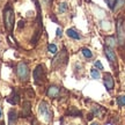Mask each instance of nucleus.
Listing matches in <instances>:
<instances>
[{
    "mask_svg": "<svg viewBox=\"0 0 125 125\" xmlns=\"http://www.w3.org/2000/svg\"><path fill=\"white\" fill-rule=\"evenodd\" d=\"M103 82H104V86L109 92L114 89V86H115V82H114V78L110 73H104L103 75Z\"/></svg>",
    "mask_w": 125,
    "mask_h": 125,
    "instance_id": "39448f33",
    "label": "nucleus"
},
{
    "mask_svg": "<svg viewBox=\"0 0 125 125\" xmlns=\"http://www.w3.org/2000/svg\"><path fill=\"white\" fill-rule=\"evenodd\" d=\"M107 2H108V6H109L111 9H114L115 8V5H116V2H117V0H107Z\"/></svg>",
    "mask_w": 125,
    "mask_h": 125,
    "instance_id": "aec40b11",
    "label": "nucleus"
},
{
    "mask_svg": "<svg viewBox=\"0 0 125 125\" xmlns=\"http://www.w3.org/2000/svg\"><path fill=\"white\" fill-rule=\"evenodd\" d=\"M67 10V4L66 2H62L59 5V13H65Z\"/></svg>",
    "mask_w": 125,
    "mask_h": 125,
    "instance_id": "a211bd4d",
    "label": "nucleus"
},
{
    "mask_svg": "<svg viewBox=\"0 0 125 125\" xmlns=\"http://www.w3.org/2000/svg\"><path fill=\"white\" fill-rule=\"evenodd\" d=\"M105 42H107V45L108 46H110V48H114L115 45H116V40L114 38V37H107L105 38Z\"/></svg>",
    "mask_w": 125,
    "mask_h": 125,
    "instance_id": "2eb2a0df",
    "label": "nucleus"
},
{
    "mask_svg": "<svg viewBox=\"0 0 125 125\" xmlns=\"http://www.w3.org/2000/svg\"><path fill=\"white\" fill-rule=\"evenodd\" d=\"M4 23H5V28L12 32L14 28V23H15V15H14V10L10 6H7L4 9Z\"/></svg>",
    "mask_w": 125,
    "mask_h": 125,
    "instance_id": "f257e3e1",
    "label": "nucleus"
},
{
    "mask_svg": "<svg viewBox=\"0 0 125 125\" xmlns=\"http://www.w3.org/2000/svg\"><path fill=\"white\" fill-rule=\"evenodd\" d=\"M1 116H2V114H1V109H0V118H1Z\"/></svg>",
    "mask_w": 125,
    "mask_h": 125,
    "instance_id": "393cba45",
    "label": "nucleus"
},
{
    "mask_svg": "<svg viewBox=\"0 0 125 125\" xmlns=\"http://www.w3.org/2000/svg\"><path fill=\"white\" fill-rule=\"evenodd\" d=\"M51 1H52V0H42V2H43L44 5H46V6H50Z\"/></svg>",
    "mask_w": 125,
    "mask_h": 125,
    "instance_id": "4be33fe9",
    "label": "nucleus"
},
{
    "mask_svg": "<svg viewBox=\"0 0 125 125\" xmlns=\"http://www.w3.org/2000/svg\"><path fill=\"white\" fill-rule=\"evenodd\" d=\"M95 66L97 67V68H100V70H104V68H103V65L101 64V62H100V60L95 62Z\"/></svg>",
    "mask_w": 125,
    "mask_h": 125,
    "instance_id": "412c9836",
    "label": "nucleus"
},
{
    "mask_svg": "<svg viewBox=\"0 0 125 125\" xmlns=\"http://www.w3.org/2000/svg\"><path fill=\"white\" fill-rule=\"evenodd\" d=\"M38 111H40L41 116H43L46 121H50V119L52 118V114H51V111L49 110L48 103L44 102V101H42V102H41L40 108H38Z\"/></svg>",
    "mask_w": 125,
    "mask_h": 125,
    "instance_id": "20e7f679",
    "label": "nucleus"
},
{
    "mask_svg": "<svg viewBox=\"0 0 125 125\" xmlns=\"http://www.w3.org/2000/svg\"><path fill=\"white\" fill-rule=\"evenodd\" d=\"M104 53H105V56H107L108 60L110 62V64H112V65H115L116 64V54H115V52L112 51V48H110V46H105L104 48Z\"/></svg>",
    "mask_w": 125,
    "mask_h": 125,
    "instance_id": "423d86ee",
    "label": "nucleus"
},
{
    "mask_svg": "<svg viewBox=\"0 0 125 125\" xmlns=\"http://www.w3.org/2000/svg\"><path fill=\"white\" fill-rule=\"evenodd\" d=\"M81 52H82V54L85 56L86 58H92V57H93V52H92L89 49H87V48H82V49H81Z\"/></svg>",
    "mask_w": 125,
    "mask_h": 125,
    "instance_id": "4468645a",
    "label": "nucleus"
},
{
    "mask_svg": "<svg viewBox=\"0 0 125 125\" xmlns=\"http://www.w3.org/2000/svg\"><path fill=\"white\" fill-rule=\"evenodd\" d=\"M66 34L68 37H71L73 40H80L81 38V36L79 35V32H78L75 29H68V30L66 31Z\"/></svg>",
    "mask_w": 125,
    "mask_h": 125,
    "instance_id": "f8f14e48",
    "label": "nucleus"
},
{
    "mask_svg": "<svg viewBox=\"0 0 125 125\" xmlns=\"http://www.w3.org/2000/svg\"><path fill=\"white\" fill-rule=\"evenodd\" d=\"M18 121V112L15 111V110H9L8 112V122L9 124H14V123H16Z\"/></svg>",
    "mask_w": 125,
    "mask_h": 125,
    "instance_id": "9d476101",
    "label": "nucleus"
},
{
    "mask_svg": "<svg viewBox=\"0 0 125 125\" xmlns=\"http://www.w3.org/2000/svg\"><path fill=\"white\" fill-rule=\"evenodd\" d=\"M117 103H118V105L124 107L125 105V96H118V97H117Z\"/></svg>",
    "mask_w": 125,
    "mask_h": 125,
    "instance_id": "6ab92c4d",
    "label": "nucleus"
},
{
    "mask_svg": "<svg viewBox=\"0 0 125 125\" xmlns=\"http://www.w3.org/2000/svg\"><path fill=\"white\" fill-rule=\"evenodd\" d=\"M90 75H92L93 79H98L100 78V72L96 68H93V70H90Z\"/></svg>",
    "mask_w": 125,
    "mask_h": 125,
    "instance_id": "f3484780",
    "label": "nucleus"
},
{
    "mask_svg": "<svg viewBox=\"0 0 125 125\" xmlns=\"http://www.w3.org/2000/svg\"><path fill=\"white\" fill-rule=\"evenodd\" d=\"M117 36H118V42L121 44H124V32H123V26H122V20L117 21Z\"/></svg>",
    "mask_w": 125,
    "mask_h": 125,
    "instance_id": "6e6552de",
    "label": "nucleus"
},
{
    "mask_svg": "<svg viewBox=\"0 0 125 125\" xmlns=\"http://www.w3.org/2000/svg\"><path fill=\"white\" fill-rule=\"evenodd\" d=\"M48 50H49L50 53H57V51H58V49H57V45L56 44H49V46H48Z\"/></svg>",
    "mask_w": 125,
    "mask_h": 125,
    "instance_id": "dca6fc26",
    "label": "nucleus"
},
{
    "mask_svg": "<svg viewBox=\"0 0 125 125\" xmlns=\"http://www.w3.org/2000/svg\"><path fill=\"white\" fill-rule=\"evenodd\" d=\"M45 68L43 65H38L36 66V68L34 70V81L36 85H42L44 82L45 78Z\"/></svg>",
    "mask_w": 125,
    "mask_h": 125,
    "instance_id": "7ed1b4c3",
    "label": "nucleus"
},
{
    "mask_svg": "<svg viewBox=\"0 0 125 125\" xmlns=\"http://www.w3.org/2000/svg\"><path fill=\"white\" fill-rule=\"evenodd\" d=\"M59 93H60V89H59L57 86H50L49 88H48V90H46V95H48L50 98L58 97Z\"/></svg>",
    "mask_w": 125,
    "mask_h": 125,
    "instance_id": "0eeeda50",
    "label": "nucleus"
},
{
    "mask_svg": "<svg viewBox=\"0 0 125 125\" xmlns=\"http://www.w3.org/2000/svg\"><path fill=\"white\" fill-rule=\"evenodd\" d=\"M57 36H59V37L62 36V30L60 29H57Z\"/></svg>",
    "mask_w": 125,
    "mask_h": 125,
    "instance_id": "b1692460",
    "label": "nucleus"
},
{
    "mask_svg": "<svg viewBox=\"0 0 125 125\" xmlns=\"http://www.w3.org/2000/svg\"><path fill=\"white\" fill-rule=\"evenodd\" d=\"M22 117H29L31 115V107H30V103L29 102H24L23 103V107H22V112H21Z\"/></svg>",
    "mask_w": 125,
    "mask_h": 125,
    "instance_id": "1a4fd4ad",
    "label": "nucleus"
},
{
    "mask_svg": "<svg viewBox=\"0 0 125 125\" xmlns=\"http://www.w3.org/2000/svg\"><path fill=\"white\" fill-rule=\"evenodd\" d=\"M105 112L104 108H102L101 105H95L93 108V114L95 115L96 117H102V115Z\"/></svg>",
    "mask_w": 125,
    "mask_h": 125,
    "instance_id": "9b49d317",
    "label": "nucleus"
},
{
    "mask_svg": "<svg viewBox=\"0 0 125 125\" xmlns=\"http://www.w3.org/2000/svg\"><path fill=\"white\" fill-rule=\"evenodd\" d=\"M16 75L22 81H27L29 78V67L26 62H19L16 66Z\"/></svg>",
    "mask_w": 125,
    "mask_h": 125,
    "instance_id": "f03ea898",
    "label": "nucleus"
},
{
    "mask_svg": "<svg viewBox=\"0 0 125 125\" xmlns=\"http://www.w3.org/2000/svg\"><path fill=\"white\" fill-rule=\"evenodd\" d=\"M19 101H20V97H19V94H16L15 92H13V94L7 97V102H9L10 104H18Z\"/></svg>",
    "mask_w": 125,
    "mask_h": 125,
    "instance_id": "ddd939ff",
    "label": "nucleus"
},
{
    "mask_svg": "<svg viewBox=\"0 0 125 125\" xmlns=\"http://www.w3.org/2000/svg\"><path fill=\"white\" fill-rule=\"evenodd\" d=\"M24 27V21H20L19 22V28H23Z\"/></svg>",
    "mask_w": 125,
    "mask_h": 125,
    "instance_id": "5701e85b",
    "label": "nucleus"
}]
</instances>
